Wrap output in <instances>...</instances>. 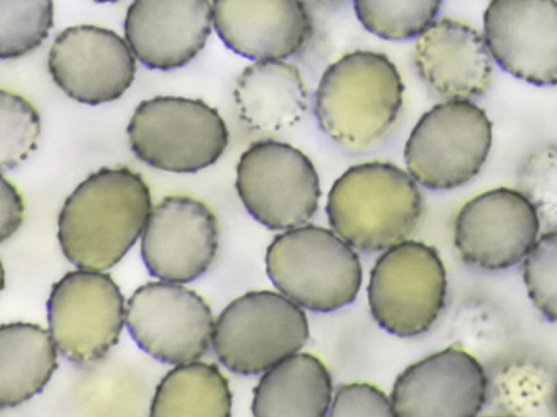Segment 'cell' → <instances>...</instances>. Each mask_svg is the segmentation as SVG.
<instances>
[{
    "label": "cell",
    "instance_id": "7c38bea8",
    "mask_svg": "<svg viewBox=\"0 0 557 417\" xmlns=\"http://www.w3.org/2000/svg\"><path fill=\"white\" fill-rule=\"evenodd\" d=\"M541 226L536 207L519 189L497 187L467 201L454 224V244L475 268L500 270L521 262Z\"/></svg>",
    "mask_w": 557,
    "mask_h": 417
},
{
    "label": "cell",
    "instance_id": "d4e9b609",
    "mask_svg": "<svg viewBox=\"0 0 557 417\" xmlns=\"http://www.w3.org/2000/svg\"><path fill=\"white\" fill-rule=\"evenodd\" d=\"M52 26V0H0V58L16 59L35 50Z\"/></svg>",
    "mask_w": 557,
    "mask_h": 417
},
{
    "label": "cell",
    "instance_id": "2e32d148",
    "mask_svg": "<svg viewBox=\"0 0 557 417\" xmlns=\"http://www.w3.org/2000/svg\"><path fill=\"white\" fill-rule=\"evenodd\" d=\"M481 363L468 352L447 348L411 364L396 378L394 416H476L487 394Z\"/></svg>",
    "mask_w": 557,
    "mask_h": 417
},
{
    "label": "cell",
    "instance_id": "9c48e42d",
    "mask_svg": "<svg viewBox=\"0 0 557 417\" xmlns=\"http://www.w3.org/2000/svg\"><path fill=\"white\" fill-rule=\"evenodd\" d=\"M235 187L247 212L272 230L307 224L321 198L319 174L310 157L271 138L252 142L242 153Z\"/></svg>",
    "mask_w": 557,
    "mask_h": 417
},
{
    "label": "cell",
    "instance_id": "7a4b0ae2",
    "mask_svg": "<svg viewBox=\"0 0 557 417\" xmlns=\"http://www.w3.org/2000/svg\"><path fill=\"white\" fill-rule=\"evenodd\" d=\"M405 85L383 52L358 49L331 63L318 83L313 112L321 131L338 147L364 151L395 126Z\"/></svg>",
    "mask_w": 557,
    "mask_h": 417
},
{
    "label": "cell",
    "instance_id": "4fadbf2b",
    "mask_svg": "<svg viewBox=\"0 0 557 417\" xmlns=\"http://www.w3.org/2000/svg\"><path fill=\"white\" fill-rule=\"evenodd\" d=\"M218 244V222L209 206L175 194L151 208L141 233L140 254L151 276L187 283L209 269Z\"/></svg>",
    "mask_w": 557,
    "mask_h": 417
},
{
    "label": "cell",
    "instance_id": "3957f363",
    "mask_svg": "<svg viewBox=\"0 0 557 417\" xmlns=\"http://www.w3.org/2000/svg\"><path fill=\"white\" fill-rule=\"evenodd\" d=\"M325 212L332 229L351 247L382 252L413 233L423 195L407 169L367 161L351 165L333 182Z\"/></svg>",
    "mask_w": 557,
    "mask_h": 417
},
{
    "label": "cell",
    "instance_id": "9a60e30c",
    "mask_svg": "<svg viewBox=\"0 0 557 417\" xmlns=\"http://www.w3.org/2000/svg\"><path fill=\"white\" fill-rule=\"evenodd\" d=\"M483 36L506 73L535 86L557 85V0H490Z\"/></svg>",
    "mask_w": 557,
    "mask_h": 417
},
{
    "label": "cell",
    "instance_id": "484cf974",
    "mask_svg": "<svg viewBox=\"0 0 557 417\" xmlns=\"http://www.w3.org/2000/svg\"><path fill=\"white\" fill-rule=\"evenodd\" d=\"M40 116L25 97L0 91V164L10 170L24 161L37 147Z\"/></svg>",
    "mask_w": 557,
    "mask_h": 417
},
{
    "label": "cell",
    "instance_id": "1f68e13d",
    "mask_svg": "<svg viewBox=\"0 0 557 417\" xmlns=\"http://www.w3.org/2000/svg\"><path fill=\"white\" fill-rule=\"evenodd\" d=\"M307 1H312V2H315V3H334V2H337V1H341V0H307Z\"/></svg>",
    "mask_w": 557,
    "mask_h": 417
},
{
    "label": "cell",
    "instance_id": "ffe728a7",
    "mask_svg": "<svg viewBox=\"0 0 557 417\" xmlns=\"http://www.w3.org/2000/svg\"><path fill=\"white\" fill-rule=\"evenodd\" d=\"M233 94L240 121L261 134L293 128L310 105L301 72L286 60L253 61L237 77Z\"/></svg>",
    "mask_w": 557,
    "mask_h": 417
},
{
    "label": "cell",
    "instance_id": "5bb4252c",
    "mask_svg": "<svg viewBox=\"0 0 557 417\" xmlns=\"http://www.w3.org/2000/svg\"><path fill=\"white\" fill-rule=\"evenodd\" d=\"M115 31L76 25L55 37L48 70L55 85L71 99L98 105L119 99L131 87L136 61Z\"/></svg>",
    "mask_w": 557,
    "mask_h": 417
},
{
    "label": "cell",
    "instance_id": "8992f818",
    "mask_svg": "<svg viewBox=\"0 0 557 417\" xmlns=\"http://www.w3.org/2000/svg\"><path fill=\"white\" fill-rule=\"evenodd\" d=\"M126 132L137 159L172 173H196L212 165L230 137L216 109L200 99L173 96L141 101Z\"/></svg>",
    "mask_w": 557,
    "mask_h": 417
},
{
    "label": "cell",
    "instance_id": "d6986e66",
    "mask_svg": "<svg viewBox=\"0 0 557 417\" xmlns=\"http://www.w3.org/2000/svg\"><path fill=\"white\" fill-rule=\"evenodd\" d=\"M212 27L210 0H133L124 34L151 70L171 71L189 63L205 47Z\"/></svg>",
    "mask_w": 557,
    "mask_h": 417
},
{
    "label": "cell",
    "instance_id": "f546056e",
    "mask_svg": "<svg viewBox=\"0 0 557 417\" xmlns=\"http://www.w3.org/2000/svg\"><path fill=\"white\" fill-rule=\"evenodd\" d=\"M0 217V241L3 242L20 228L24 217L23 198L16 187L3 174L1 178Z\"/></svg>",
    "mask_w": 557,
    "mask_h": 417
},
{
    "label": "cell",
    "instance_id": "ac0fdd59",
    "mask_svg": "<svg viewBox=\"0 0 557 417\" xmlns=\"http://www.w3.org/2000/svg\"><path fill=\"white\" fill-rule=\"evenodd\" d=\"M212 21L223 43L252 61L287 60L313 34L305 0H212Z\"/></svg>",
    "mask_w": 557,
    "mask_h": 417
},
{
    "label": "cell",
    "instance_id": "44dd1931",
    "mask_svg": "<svg viewBox=\"0 0 557 417\" xmlns=\"http://www.w3.org/2000/svg\"><path fill=\"white\" fill-rule=\"evenodd\" d=\"M333 397L331 374L315 355L297 352L264 372L253 389L251 413L264 416H326Z\"/></svg>",
    "mask_w": 557,
    "mask_h": 417
},
{
    "label": "cell",
    "instance_id": "277c9868",
    "mask_svg": "<svg viewBox=\"0 0 557 417\" xmlns=\"http://www.w3.org/2000/svg\"><path fill=\"white\" fill-rule=\"evenodd\" d=\"M265 269L278 292L319 313L352 303L362 283L355 248L334 230L311 224L278 233L267 249Z\"/></svg>",
    "mask_w": 557,
    "mask_h": 417
},
{
    "label": "cell",
    "instance_id": "5b68a950",
    "mask_svg": "<svg viewBox=\"0 0 557 417\" xmlns=\"http://www.w3.org/2000/svg\"><path fill=\"white\" fill-rule=\"evenodd\" d=\"M493 124L472 100H444L426 110L404 147L406 169L431 190H451L475 177L490 154Z\"/></svg>",
    "mask_w": 557,
    "mask_h": 417
},
{
    "label": "cell",
    "instance_id": "7402d4cb",
    "mask_svg": "<svg viewBox=\"0 0 557 417\" xmlns=\"http://www.w3.org/2000/svg\"><path fill=\"white\" fill-rule=\"evenodd\" d=\"M50 331L36 324L0 327V408L17 406L40 393L58 367Z\"/></svg>",
    "mask_w": 557,
    "mask_h": 417
},
{
    "label": "cell",
    "instance_id": "4dcf8cb0",
    "mask_svg": "<svg viewBox=\"0 0 557 417\" xmlns=\"http://www.w3.org/2000/svg\"><path fill=\"white\" fill-rule=\"evenodd\" d=\"M554 408H555V412L557 415V381H556V386H555V390H554Z\"/></svg>",
    "mask_w": 557,
    "mask_h": 417
},
{
    "label": "cell",
    "instance_id": "e0dca14e",
    "mask_svg": "<svg viewBox=\"0 0 557 417\" xmlns=\"http://www.w3.org/2000/svg\"><path fill=\"white\" fill-rule=\"evenodd\" d=\"M412 56L420 79L444 100L482 97L493 80L485 38L462 20L436 18L416 38Z\"/></svg>",
    "mask_w": 557,
    "mask_h": 417
},
{
    "label": "cell",
    "instance_id": "ba28073f",
    "mask_svg": "<svg viewBox=\"0 0 557 417\" xmlns=\"http://www.w3.org/2000/svg\"><path fill=\"white\" fill-rule=\"evenodd\" d=\"M367 291L380 327L397 337H416L432 327L445 305V266L435 248L407 239L376 258Z\"/></svg>",
    "mask_w": 557,
    "mask_h": 417
},
{
    "label": "cell",
    "instance_id": "6da1fadb",
    "mask_svg": "<svg viewBox=\"0 0 557 417\" xmlns=\"http://www.w3.org/2000/svg\"><path fill=\"white\" fill-rule=\"evenodd\" d=\"M150 212V189L138 173L126 166L101 167L72 191L61 208V250L78 269H109L135 244Z\"/></svg>",
    "mask_w": 557,
    "mask_h": 417
},
{
    "label": "cell",
    "instance_id": "cb8c5ba5",
    "mask_svg": "<svg viewBox=\"0 0 557 417\" xmlns=\"http://www.w3.org/2000/svg\"><path fill=\"white\" fill-rule=\"evenodd\" d=\"M361 25L379 38H417L435 20L443 0H352Z\"/></svg>",
    "mask_w": 557,
    "mask_h": 417
},
{
    "label": "cell",
    "instance_id": "30bf717a",
    "mask_svg": "<svg viewBox=\"0 0 557 417\" xmlns=\"http://www.w3.org/2000/svg\"><path fill=\"white\" fill-rule=\"evenodd\" d=\"M125 314L123 293L102 271L65 274L47 301L50 334L60 353L76 364L98 361L117 343Z\"/></svg>",
    "mask_w": 557,
    "mask_h": 417
},
{
    "label": "cell",
    "instance_id": "d6a6232c",
    "mask_svg": "<svg viewBox=\"0 0 557 417\" xmlns=\"http://www.w3.org/2000/svg\"><path fill=\"white\" fill-rule=\"evenodd\" d=\"M97 2H115V1H119V0H95Z\"/></svg>",
    "mask_w": 557,
    "mask_h": 417
},
{
    "label": "cell",
    "instance_id": "8fae6325",
    "mask_svg": "<svg viewBox=\"0 0 557 417\" xmlns=\"http://www.w3.org/2000/svg\"><path fill=\"white\" fill-rule=\"evenodd\" d=\"M125 324L140 350L166 364L202 357L210 348L214 319L194 290L169 281H149L127 301Z\"/></svg>",
    "mask_w": 557,
    "mask_h": 417
},
{
    "label": "cell",
    "instance_id": "4316f807",
    "mask_svg": "<svg viewBox=\"0 0 557 417\" xmlns=\"http://www.w3.org/2000/svg\"><path fill=\"white\" fill-rule=\"evenodd\" d=\"M522 277L534 306L557 321V228L536 239L523 258Z\"/></svg>",
    "mask_w": 557,
    "mask_h": 417
},
{
    "label": "cell",
    "instance_id": "52a82bcc",
    "mask_svg": "<svg viewBox=\"0 0 557 417\" xmlns=\"http://www.w3.org/2000/svg\"><path fill=\"white\" fill-rule=\"evenodd\" d=\"M308 339L301 306L281 292L256 290L223 308L214 324L212 348L228 370L251 376L299 352Z\"/></svg>",
    "mask_w": 557,
    "mask_h": 417
},
{
    "label": "cell",
    "instance_id": "f1b7e54d",
    "mask_svg": "<svg viewBox=\"0 0 557 417\" xmlns=\"http://www.w3.org/2000/svg\"><path fill=\"white\" fill-rule=\"evenodd\" d=\"M329 416H394L391 397L368 382L339 386L332 397Z\"/></svg>",
    "mask_w": 557,
    "mask_h": 417
},
{
    "label": "cell",
    "instance_id": "83f0119b",
    "mask_svg": "<svg viewBox=\"0 0 557 417\" xmlns=\"http://www.w3.org/2000/svg\"><path fill=\"white\" fill-rule=\"evenodd\" d=\"M517 184L540 218L557 224V143L542 144L530 152L519 166Z\"/></svg>",
    "mask_w": 557,
    "mask_h": 417
},
{
    "label": "cell",
    "instance_id": "603a6c76",
    "mask_svg": "<svg viewBox=\"0 0 557 417\" xmlns=\"http://www.w3.org/2000/svg\"><path fill=\"white\" fill-rule=\"evenodd\" d=\"M228 380L213 363L178 364L161 379L150 416H218L232 414Z\"/></svg>",
    "mask_w": 557,
    "mask_h": 417
}]
</instances>
